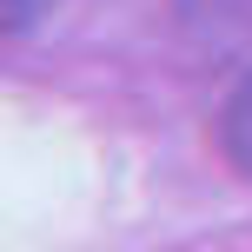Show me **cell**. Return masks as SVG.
<instances>
[{"label":"cell","mask_w":252,"mask_h":252,"mask_svg":"<svg viewBox=\"0 0 252 252\" xmlns=\"http://www.w3.org/2000/svg\"><path fill=\"white\" fill-rule=\"evenodd\" d=\"M219 153L232 159V173L252 179V66L239 73V87H232L226 106H219Z\"/></svg>","instance_id":"obj_1"}]
</instances>
